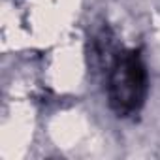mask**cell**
I'll return each instance as SVG.
<instances>
[{"mask_svg":"<svg viewBox=\"0 0 160 160\" xmlns=\"http://www.w3.org/2000/svg\"><path fill=\"white\" fill-rule=\"evenodd\" d=\"M111 102L119 111H132L139 106L145 91V72L138 53L122 57L111 73Z\"/></svg>","mask_w":160,"mask_h":160,"instance_id":"1","label":"cell"}]
</instances>
